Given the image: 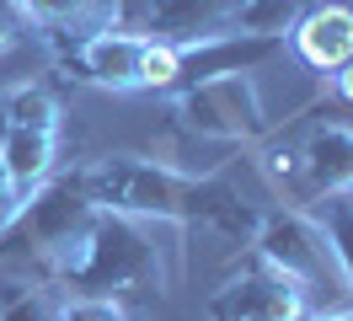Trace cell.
I'll return each mask as SVG.
<instances>
[{
  "instance_id": "obj_12",
  "label": "cell",
  "mask_w": 353,
  "mask_h": 321,
  "mask_svg": "<svg viewBox=\"0 0 353 321\" xmlns=\"http://www.w3.org/2000/svg\"><path fill=\"white\" fill-rule=\"evenodd\" d=\"M0 161H6V171H11V188L27 198L38 182H48V177H54V161H59V134H43V128H11V124H6Z\"/></svg>"
},
{
  "instance_id": "obj_3",
  "label": "cell",
  "mask_w": 353,
  "mask_h": 321,
  "mask_svg": "<svg viewBox=\"0 0 353 321\" xmlns=\"http://www.w3.org/2000/svg\"><path fill=\"white\" fill-rule=\"evenodd\" d=\"M97 214L86 182H81V166L75 171H54L48 182L27 193L17 209L6 214L0 225V262L32 273L38 284L59 273L65 252L75 246V235L86 231V220Z\"/></svg>"
},
{
  "instance_id": "obj_9",
  "label": "cell",
  "mask_w": 353,
  "mask_h": 321,
  "mask_svg": "<svg viewBox=\"0 0 353 321\" xmlns=\"http://www.w3.org/2000/svg\"><path fill=\"white\" fill-rule=\"evenodd\" d=\"M289 177H300V198H353V128L321 124L289 155ZM284 177V182H289Z\"/></svg>"
},
{
  "instance_id": "obj_21",
  "label": "cell",
  "mask_w": 353,
  "mask_h": 321,
  "mask_svg": "<svg viewBox=\"0 0 353 321\" xmlns=\"http://www.w3.org/2000/svg\"><path fill=\"white\" fill-rule=\"evenodd\" d=\"M332 81H337V97H343V102H353V64H343Z\"/></svg>"
},
{
  "instance_id": "obj_1",
  "label": "cell",
  "mask_w": 353,
  "mask_h": 321,
  "mask_svg": "<svg viewBox=\"0 0 353 321\" xmlns=\"http://www.w3.org/2000/svg\"><path fill=\"white\" fill-rule=\"evenodd\" d=\"M91 204L129 220H166V225H209L230 241H252L263 209L246 204L225 177H188L161 161L139 155H108L97 166H81Z\"/></svg>"
},
{
  "instance_id": "obj_18",
  "label": "cell",
  "mask_w": 353,
  "mask_h": 321,
  "mask_svg": "<svg viewBox=\"0 0 353 321\" xmlns=\"http://www.w3.org/2000/svg\"><path fill=\"white\" fill-rule=\"evenodd\" d=\"M22 32H27V21H22V11H17V0H0V54H6L11 43H22Z\"/></svg>"
},
{
  "instance_id": "obj_5",
  "label": "cell",
  "mask_w": 353,
  "mask_h": 321,
  "mask_svg": "<svg viewBox=\"0 0 353 321\" xmlns=\"http://www.w3.org/2000/svg\"><path fill=\"white\" fill-rule=\"evenodd\" d=\"M252 252L263 257L268 268H279L284 278H294L300 289H337V268H332V252L327 241H321V231H316V220H305V214L294 209H273L257 220V235L246 241Z\"/></svg>"
},
{
  "instance_id": "obj_6",
  "label": "cell",
  "mask_w": 353,
  "mask_h": 321,
  "mask_svg": "<svg viewBox=\"0 0 353 321\" xmlns=\"http://www.w3.org/2000/svg\"><path fill=\"white\" fill-rule=\"evenodd\" d=\"M305 316V289L268 268L257 252L241 257V268L209 295V321H300Z\"/></svg>"
},
{
  "instance_id": "obj_16",
  "label": "cell",
  "mask_w": 353,
  "mask_h": 321,
  "mask_svg": "<svg viewBox=\"0 0 353 321\" xmlns=\"http://www.w3.org/2000/svg\"><path fill=\"white\" fill-rule=\"evenodd\" d=\"M59 300L48 295L43 284H27V289H11L0 300V321H54Z\"/></svg>"
},
{
  "instance_id": "obj_20",
  "label": "cell",
  "mask_w": 353,
  "mask_h": 321,
  "mask_svg": "<svg viewBox=\"0 0 353 321\" xmlns=\"http://www.w3.org/2000/svg\"><path fill=\"white\" fill-rule=\"evenodd\" d=\"M17 204H22V193L11 188V171H6V161H0V214H11Z\"/></svg>"
},
{
  "instance_id": "obj_22",
  "label": "cell",
  "mask_w": 353,
  "mask_h": 321,
  "mask_svg": "<svg viewBox=\"0 0 353 321\" xmlns=\"http://www.w3.org/2000/svg\"><path fill=\"white\" fill-rule=\"evenodd\" d=\"M300 321H353V311H332V316H310V311H305Z\"/></svg>"
},
{
  "instance_id": "obj_8",
  "label": "cell",
  "mask_w": 353,
  "mask_h": 321,
  "mask_svg": "<svg viewBox=\"0 0 353 321\" xmlns=\"http://www.w3.org/2000/svg\"><path fill=\"white\" fill-rule=\"evenodd\" d=\"M145 54H150L145 32L112 27V32H97L81 48L59 54V64H65L75 81L102 86V91H145Z\"/></svg>"
},
{
  "instance_id": "obj_2",
  "label": "cell",
  "mask_w": 353,
  "mask_h": 321,
  "mask_svg": "<svg viewBox=\"0 0 353 321\" xmlns=\"http://www.w3.org/2000/svg\"><path fill=\"white\" fill-rule=\"evenodd\" d=\"M161 246L145 231V220L97 209L86 220V231L75 235V246L65 252L54 284H65L70 295H97V300H150L161 295Z\"/></svg>"
},
{
  "instance_id": "obj_19",
  "label": "cell",
  "mask_w": 353,
  "mask_h": 321,
  "mask_svg": "<svg viewBox=\"0 0 353 321\" xmlns=\"http://www.w3.org/2000/svg\"><path fill=\"white\" fill-rule=\"evenodd\" d=\"M155 6H161V0H118V21H123L129 32H145V21H150Z\"/></svg>"
},
{
  "instance_id": "obj_13",
  "label": "cell",
  "mask_w": 353,
  "mask_h": 321,
  "mask_svg": "<svg viewBox=\"0 0 353 321\" xmlns=\"http://www.w3.org/2000/svg\"><path fill=\"white\" fill-rule=\"evenodd\" d=\"M316 231L332 252V268L353 295V204L348 198H316Z\"/></svg>"
},
{
  "instance_id": "obj_15",
  "label": "cell",
  "mask_w": 353,
  "mask_h": 321,
  "mask_svg": "<svg viewBox=\"0 0 353 321\" xmlns=\"http://www.w3.org/2000/svg\"><path fill=\"white\" fill-rule=\"evenodd\" d=\"M305 0H236L230 11V32H257V38H284L300 21Z\"/></svg>"
},
{
  "instance_id": "obj_10",
  "label": "cell",
  "mask_w": 353,
  "mask_h": 321,
  "mask_svg": "<svg viewBox=\"0 0 353 321\" xmlns=\"http://www.w3.org/2000/svg\"><path fill=\"white\" fill-rule=\"evenodd\" d=\"M27 32H43L54 43V54H70L81 48L97 32H112L123 27L118 21V0H17Z\"/></svg>"
},
{
  "instance_id": "obj_11",
  "label": "cell",
  "mask_w": 353,
  "mask_h": 321,
  "mask_svg": "<svg viewBox=\"0 0 353 321\" xmlns=\"http://www.w3.org/2000/svg\"><path fill=\"white\" fill-rule=\"evenodd\" d=\"M289 32H294V54L321 75H337L343 64H353V6H332V0L305 6Z\"/></svg>"
},
{
  "instance_id": "obj_4",
  "label": "cell",
  "mask_w": 353,
  "mask_h": 321,
  "mask_svg": "<svg viewBox=\"0 0 353 321\" xmlns=\"http://www.w3.org/2000/svg\"><path fill=\"white\" fill-rule=\"evenodd\" d=\"M176 118L193 134L220 139V145H257V139H268V118H263L252 75H220V81L176 91Z\"/></svg>"
},
{
  "instance_id": "obj_14",
  "label": "cell",
  "mask_w": 353,
  "mask_h": 321,
  "mask_svg": "<svg viewBox=\"0 0 353 321\" xmlns=\"http://www.w3.org/2000/svg\"><path fill=\"white\" fill-rule=\"evenodd\" d=\"M0 118H6L11 128H43V134H59V97H54L43 81L17 86V91L0 102Z\"/></svg>"
},
{
  "instance_id": "obj_7",
  "label": "cell",
  "mask_w": 353,
  "mask_h": 321,
  "mask_svg": "<svg viewBox=\"0 0 353 321\" xmlns=\"http://www.w3.org/2000/svg\"><path fill=\"white\" fill-rule=\"evenodd\" d=\"M176 48V75H172V97L188 86L220 81V75H252L257 64L279 59L284 38H257V32H214L199 43H172Z\"/></svg>"
},
{
  "instance_id": "obj_23",
  "label": "cell",
  "mask_w": 353,
  "mask_h": 321,
  "mask_svg": "<svg viewBox=\"0 0 353 321\" xmlns=\"http://www.w3.org/2000/svg\"><path fill=\"white\" fill-rule=\"evenodd\" d=\"M0 145H6V118H0Z\"/></svg>"
},
{
  "instance_id": "obj_17",
  "label": "cell",
  "mask_w": 353,
  "mask_h": 321,
  "mask_svg": "<svg viewBox=\"0 0 353 321\" xmlns=\"http://www.w3.org/2000/svg\"><path fill=\"white\" fill-rule=\"evenodd\" d=\"M54 321H129L123 300H97V295H70L59 300Z\"/></svg>"
}]
</instances>
